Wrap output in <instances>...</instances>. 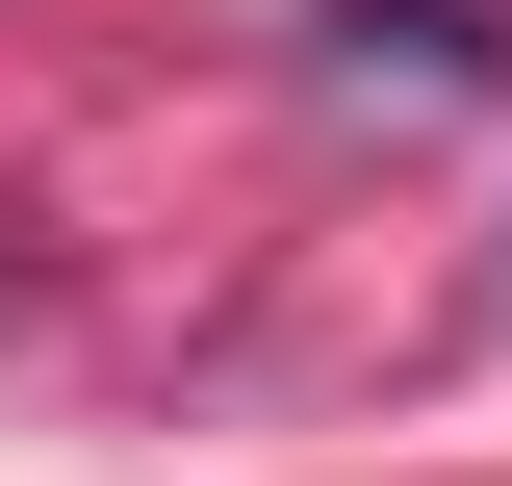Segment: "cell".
Segmentation results:
<instances>
[{
    "label": "cell",
    "mask_w": 512,
    "mask_h": 486,
    "mask_svg": "<svg viewBox=\"0 0 512 486\" xmlns=\"http://www.w3.org/2000/svg\"><path fill=\"white\" fill-rule=\"evenodd\" d=\"M333 77H410V103H461V77H512V0H333Z\"/></svg>",
    "instance_id": "6da1fadb"
}]
</instances>
